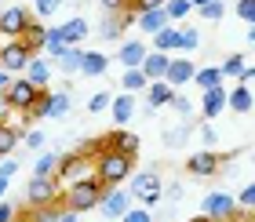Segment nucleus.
I'll use <instances>...</instances> for the list:
<instances>
[{
    "label": "nucleus",
    "instance_id": "obj_1",
    "mask_svg": "<svg viewBox=\"0 0 255 222\" xmlns=\"http://www.w3.org/2000/svg\"><path fill=\"white\" fill-rule=\"evenodd\" d=\"M59 186L62 190H69V186H80V182H95L99 179V157L91 153L88 146H80L77 153H66L59 160Z\"/></svg>",
    "mask_w": 255,
    "mask_h": 222
},
{
    "label": "nucleus",
    "instance_id": "obj_2",
    "mask_svg": "<svg viewBox=\"0 0 255 222\" xmlns=\"http://www.w3.org/2000/svg\"><path fill=\"white\" fill-rule=\"evenodd\" d=\"M131 171H135V157L121 153V149H106V153H99V182L106 186V190H117Z\"/></svg>",
    "mask_w": 255,
    "mask_h": 222
},
{
    "label": "nucleus",
    "instance_id": "obj_3",
    "mask_svg": "<svg viewBox=\"0 0 255 222\" xmlns=\"http://www.w3.org/2000/svg\"><path fill=\"white\" fill-rule=\"evenodd\" d=\"M102 197H106V186H102L99 179H95V182H80V186L62 190V208H66V212L84 215V212H91V208L102 204Z\"/></svg>",
    "mask_w": 255,
    "mask_h": 222
},
{
    "label": "nucleus",
    "instance_id": "obj_4",
    "mask_svg": "<svg viewBox=\"0 0 255 222\" xmlns=\"http://www.w3.org/2000/svg\"><path fill=\"white\" fill-rule=\"evenodd\" d=\"M62 201V186H59V179H44V175H33L29 179V186H26V204L29 208H55Z\"/></svg>",
    "mask_w": 255,
    "mask_h": 222
},
{
    "label": "nucleus",
    "instance_id": "obj_5",
    "mask_svg": "<svg viewBox=\"0 0 255 222\" xmlns=\"http://www.w3.org/2000/svg\"><path fill=\"white\" fill-rule=\"evenodd\" d=\"M160 186H164V182H160L157 171H138L135 179H131V197H135L142 208H153L160 197H164V190H160Z\"/></svg>",
    "mask_w": 255,
    "mask_h": 222
},
{
    "label": "nucleus",
    "instance_id": "obj_6",
    "mask_svg": "<svg viewBox=\"0 0 255 222\" xmlns=\"http://www.w3.org/2000/svg\"><path fill=\"white\" fill-rule=\"evenodd\" d=\"M29 26H33V11L26 4H11V7L0 11V33H7V37L22 40Z\"/></svg>",
    "mask_w": 255,
    "mask_h": 222
},
{
    "label": "nucleus",
    "instance_id": "obj_7",
    "mask_svg": "<svg viewBox=\"0 0 255 222\" xmlns=\"http://www.w3.org/2000/svg\"><path fill=\"white\" fill-rule=\"evenodd\" d=\"M201 212L212 219V222H230L237 215V201L230 193H208L204 201H201Z\"/></svg>",
    "mask_w": 255,
    "mask_h": 222
},
{
    "label": "nucleus",
    "instance_id": "obj_8",
    "mask_svg": "<svg viewBox=\"0 0 255 222\" xmlns=\"http://www.w3.org/2000/svg\"><path fill=\"white\" fill-rule=\"evenodd\" d=\"M223 164H226V153H212V149L186 157V171L197 175V179H212V175L223 171Z\"/></svg>",
    "mask_w": 255,
    "mask_h": 222
},
{
    "label": "nucleus",
    "instance_id": "obj_9",
    "mask_svg": "<svg viewBox=\"0 0 255 222\" xmlns=\"http://www.w3.org/2000/svg\"><path fill=\"white\" fill-rule=\"evenodd\" d=\"M37 95H40V88L33 84V80H26V77H15V80H11V88H7V102L15 110H33Z\"/></svg>",
    "mask_w": 255,
    "mask_h": 222
},
{
    "label": "nucleus",
    "instance_id": "obj_10",
    "mask_svg": "<svg viewBox=\"0 0 255 222\" xmlns=\"http://www.w3.org/2000/svg\"><path fill=\"white\" fill-rule=\"evenodd\" d=\"M131 201H135V197H131V190H121V186H117V190H106V197H102V215H106V219H124L128 212H131Z\"/></svg>",
    "mask_w": 255,
    "mask_h": 222
},
{
    "label": "nucleus",
    "instance_id": "obj_11",
    "mask_svg": "<svg viewBox=\"0 0 255 222\" xmlns=\"http://www.w3.org/2000/svg\"><path fill=\"white\" fill-rule=\"evenodd\" d=\"M29 62H33V55H29V48L22 40H15L4 55H0V69H7V73H15V69H29Z\"/></svg>",
    "mask_w": 255,
    "mask_h": 222
},
{
    "label": "nucleus",
    "instance_id": "obj_12",
    "mask_svg": "<svg viewBox=\"0 0 255 222\" xmlns=\"http://www.w3.org/2000/svg\"><path fill=\"white\" fill-rule=\"evenodd\" d=\"M146 55H149V48H146L142 40H124V44H121V51H117V58H121V66H124V69H142Z\"/></svg>",
    "mask_w": 255,
    "mask_h": 222
},
{
    "label": "nucleus",
    "instance_id": "obj_13",
    "mask_svg": "<svg viewBox=\"0 0 255 222\" xmlns=\"http://www.w3.org/2000/svg\"><path fill=\"white\" fill-rule=\"evenodd\" d=\"M226 99H230V91H226L223 84H219V88H208L204 95H201V113L208 116V120H215V116L226 110Z\"/></svg>",
    "mask_w": 255,
    "mask_h": 222
},
{
    "label": "nucleus",
    "instance_id": "obj_14",
    "mask_svg": "<svg viewBox=\"0 0 255 222\" xmlns=\"http://www.w3.org/2000/svg\"><path fill=\"white\" fill-rule=\"evenodd\" d=\"M171 99H175V88H171L168 80H149V88H146V106H149V113L160 110V106H171Z\"/></svg>",
    "mask_w": 255,
    "mask_h": 222
},
{
    "label": "nucleus",
    "instance_id": "obj_15",
    "mask_svg": "<svg viewBox=\"0 0 255 222\" xmlns=\"http://www.w3.org/2000/svg\"><path fill=\"white\" fill-rule=\"evenodd\" d=\"M193 77H197V66L190 62V58H171V69H168V77H164V80L179 91L182 84H190Z\"/></svg>",
    "mask_w": 255,
    "mask_h": 222
},
{
    "label": "nucleus",
    "instance_id": "obj_16",
    "mask_svg": "<svg viewBox=\"0 0 255 222\" xmlns=\"http://www.w3.org/2000/svg\"><path fill=\"white\" fill-rule=\"evenodd\" d=\"M168 69H171V55H164V51H149L146 62H142V73H146L149 80H164Z\"/></svg>",
    "mask_w": 255,
    "mask_h": 222
},
{
    "label": "nucleus",
    "instance_id": "obj_17",
    "mask_svg": "<svg viewBox=\"0 0 255 222\" xmlns=\"http://www.w3.org/2000/svg\"><path fill=\"white\" fill-rule=\"evenodd\" d=\"M106 142H110V149H121V153H128V157H138V146H142V142H138V135L135 131H124V127H121V131H110Z\"/></svg>",
    "mask_w": 255,
    "mask_h": 222
},
{
    "label": "nucleus",
    "instance_id": "obj_18",
    "mask_svg": "<svg viewBox=\"0 0 255 222\" xmlns=\"http://www.w3.org/2000/svg\"><path fill=\"white\" fill-rule=\"evenodd\" d=\"M110 113H113V120H117V127H124V124L135 116V95H128V91L113 95V106H110Z\"/></svg>",
    "mask_w": 255,
    "mask_h": 222
},
{
    "label": "nucleus",
    "instance_id": "obj_19",
    "mask_svg": "<svg viewBox=\"0 0 255 222\" xmlns=\"http://www.w3.org/2000/svg\"><path fill=\"white\" fill-rule=\"evenodd\" d=\"M179 48H182V29L179 26H168V29H160L157 37H153V51L171 55V51H179Z\"/></svg>",
    "mask_w": 255,
    "mask_h": 222
},
{
    "label": "nucleus",
    "instance_id": "obj_20",
    "mask_svg": "<svg viewBox=\"0 0 255 222\" xmlns=\"http://www.w3.org/2000/svg\"><path fill=\"white\" fill-rule=\"evenodd\" d=\"M26 80H33L40 91L48 88V80H51V62L44 55H33V62H29V69H26Z\"/></svg>",
    "mask_w": 255,
    "mask_h": 222
},
{
    "label": "nucleus",
    "instance_id": "obj_21",
    "mask_svg": "<svg viewBox=\"0 0 255 222\" xmlns=\"http://www.w3.org/2000/svg\"><path fill=\"white\" fill-rule=\"evenodd\" d=\"M138 26H142L149 37H157V33L168 29L171 22H168V15H164V7H153V11H142V15H138Z\"/></svg>",
    "mask_w": 255,
    "mask_h": 222
},
{
    "label": "nucleus",
    "instance_id": "obj_22",
    "mask_svg": "<svg viewBox=\"0 0 255 222\" xmlns=\"http://www.w3.org/2000/svg\"><path fill=\"white\" fill-rule=\"evenodd\" d=\"M255 106V99H252V91L245 84H237V88H230V99H226V110H234V113H252Z\"/></svg>",
    "mask_w": 255,
    "mask_h": 222
},
{
    "label": "nucleus",
    "instance_id": "obj_23",
    "mask_svg": "<svg viewBox=\"0 0 255 222\" xmlns=\"http://www.w3.org/2000/svg\"><path fill=\"white\" fill-rule=\"evenodd\" d=\"M106 69H110V55H102V51H88V55H84V66H80V73L102 77Z\"/></svg>",
    "mask_w": 255,
    "mask_h": 222
},
{
    "label": "nucleus",
    "instance_id": "obj_24",
    "mask_svg": "<svg viewBox=\"0 0 255 222\" xmlns=\"http://www.w3.org/2000/svg\"><path fill=\"white\" fill-rule=\"evenodd\" d=\"M59 153L55 149H44V153L37 157V164H33V175H44V179H51V175H59Z\"/></svg>",
    "mask_w": 255,
    "mask_h": 222
},
{
    "label": "nucleus",
    "instance_id": "obj_25",
    "mask_svg": "<svg viewBox=\"0 0 255 222\" xmlns=\"http://www.w3.org/2000/svg\"><path fill=\"white\" fill-rule=\"evenodd\" d=\"M193 84L201 88V91H208V88H219V84H223V66H204V69H197Z\"/></svg>",
    "mask_w": 255,
    "mask_h": 222
},
{
    "label": "nucleus",
    "instance_id": "obj_26",
    "mask_svg": "<svg viewBox=\"0 0 255 222\" xmlns=\"http://www.w3.org/2000/svg\"><path fill=\"white\" fill-rule=\"evenodd\" d=\"M44 51H48L51 58H62V55L69 51V40H66V33H62V26H55V29H48V44H44Z\"/></svg>",
    "mask_w": 255,
    "mask_h": 222
},
{
    "label": "nucleus",
    "instance_id": "obj_27",
    "mask_svg": "<svg viewBox=\"0 0 255 222\" xmlns=\"http://www.w3.org/2000/svg\"><path fill=\"white\" fill-rule=\"evenodd\" d=\"M22 44H26V48H29V55L44 51V44H48V29H44L40 22H33V26L26 29V37H22Z\"/></svg>",
    "mask_w": 255,
    "mask_h": 222
},
{
    "label": "nucleus",
    "instance_id": "obj_28",
    "mask_svg": "<svg viewBox=\"0 0 255 222\" xmlns=\"http://www.w3.org/2000/svg\"><path fill=\"white\" fill-rule=\"evenodd\" d=\"M62 33L69 40V48H80V40L88 37V22L84 18H69V22H62Z\"/></svg>",
    "mask_w": 255,
    "mask_h": 222
},
{
    "label": "nucleus",
    "instance_id": "obj_29",
    "mask_svg": "<svg viewBox=\"0 0 255 222\" xmlns=\"http://www.w3.org/2000/svg\"><path fill=\"white\" fill-rule=\"evenodd\" d=\"M121 88L128 91V95H135V91L149 88V77L142 73V69H124V77H121Z\"/></svg>",
    "mask_w": 255,
    "mask_h": 222
},
{
    "label": "nucleus",
    "instance_id": "obj_30",
    "mask_svg": "<svg viewBox=\"0 0 255 222\" xmlns=\"http://www.w3.org/2000/svg\"><path fill=\"white\" fill-rule=\"evenodd\" d=\"M223 77H234V80H248V62H245V55H230L226 62H223Z\"/></svg>",
    "mask_w": 255,
    "mask_h": 222
},
{
    "label": "nucleus",
    "instance_id": "obj_31",
    "mask_svg": "<svg viewBox=\"0 0 255 222\" xmlns=\"http://www.w3.org/2000/svg\"><path fill=\"white\" fill-rule=\"evenodd\" d=\"M69 110H73V99H69V91H51V113H48V116L62 120Z\"/></svg>",
    "mask_w": 255,
    "mask_h": 222
},
{
    "label": "nucleus",
    "instance_id": "obj_32",
    "mask_svg": "<svg viewBox=\"0 0 255 222\" xmlns=\"http://www.w3.org/2000/svg\"><path fill=\"white\" fill-rule=\"evenodd\" d=\"M84 55H88V51H80V48H69V51L59 58L62 73H80V66H84Z\"/></svg>",
    "mask_w": 255,
    "mask_h": 222
},
{
    "label": "nucleus",
    "instance_id": "obj_33",
    "mask_svg": "<svg viewBox=\"0 0 255 222\" xmlns=\"http://www.w3.org/2000/svg\"><path fill=\"white\" fill-rule=\"evenodd\" d=\"M18 142H22V131H15V127H7V124H0V157H7Z\"/></svg>",
    "mask_w": 255,
    "mask_h": 222
},
{
    "label": "nucleus",
    "instance_id": "obj_34",
    "mask_svg": "<svg viewBox=\"0 0 255 222\" xmlns=\"http://www.w3.org/2000/svg\"><path fill=\"white\" fill-rule=\"evenodd\" d=\"M190 11H193V4H190V0H168V4H164V15H168V22H182V18L190 15Z\"/></svg>",
    "mask_w": 255,
    "mask_h": 222
},
{
    "label": "nucleus",
    "instance_id": "obj_35",
    "mask_svg": "<svg viewBox=\"0 0 255 222\" xmlns=\"http://www.w3.org/2000/svg\"><path fill=\"white\" fill-rule=\"evenodd\" d=\"M48 113H51V91L44 88L40 95H37V102H33V110H29V116H33V120H40V116H48Z\"/></svg>",
    "mask_w": 255,
    "mask_h": 222
},
{
    "label": "nucleus",
    "instance_id": "obj_36",
    "mask_svg": "<svg viewBox=\"0 0 255 222\" xmlns=\"http://www.w3.org/2000/svg\"><path fill=\"white\" fill-rule=\"evenodd\" d=\"M113 106V95L110 91H95V95L88 99V113H102V110H110Z\"/></svg>",
    "mask_w": 255,
    "mask_h": 222
},
{
    "label": "nucleus",
    "instance_id": "obj_37",
    "mask_svg": "<svg viewBox=\"0 0 255 222\" xmlns=\"http://www.w3.org/2000/svg\"><path fill=\"white\" fill-rule=\"evenodd\" d=\"M59 7H62V0H33V15L37 18H51Z\"/></svg>",
    "mask_w": 255,
    "mask_h": 222
},
{
    "label": "nucleus",
    "instance_id": "obj_38",
    "mask_svg": "<svg viewBox=\"0 0 255 222\" xmlns=\"http://www.w3.org/2000/svg\"><path fill=\"white\" fill-rule=\"evenodd\" d=\"M186 142V124H171L164 131V146H182Z\"/></svg>",
    "mask_w": 255,
    "mask_h": 222
},
{
    "label": "nucleus",
    "instance_id": "obj_39",
    "mask_svg": "<svg viewBox=\"0 0 255 222\" xmlns=\"http://www.w3.org/2000/svg\"><path fill=\"white\" fill-rule=\"evenodd\" d=\"M121 33H124V26H121L117 15H110L106 22H102V37H106V40H121Z\"/></svg>",
    "mask_w": 255,
    "mask_h": 222
},
{
    "label": "nucleus",
    "instance_id": "obj_40",
    "mask_svg": "<svg viewBox=\"0 0 255 222\" xmlns=\"http://www.w3.org/2000/svg\"><path fill=\"white\" fill-rule=\"evenodd\" d=\"M223 15H226V4H223V0H212L208 7H201V18H204V22H219Z\"/></svg>",
    "mask_w": 255,
    "mask_h": 222
},
{
    "label": "nucleus",
    "instance_id": "obj_41",
    "mask_svg": "<svg viewBox=\"0 0 255 222\" xmlns=\"http://www.w3.org/2000/svg\"><path fill=\"white\" fill-rule=\"evenodd\" d=\"M201 48V33L193 26H182V51H197Z\"/></svg>",
    "mask_w": 255,
    "mask_h": 222
},
{
    "label": "nucleus",
    "instance_id": "obj_42",
    "mask_svg": "<svg viewBox=\"0 0 255 222\" xmlns=\"http://www.w3.org/2000/svg\"><path fill=\"white\" fill-rule=\"evenodd\" d=\"M237 18H245L248 26H255V0H237Z\"/></svg>",
    "mask_w": 255,
    "mask_h": 222
},
{
    "label": "nucleus",
    "instance_id": "obj_43",
    "mask_svg": "<svg viewBox=\"0 0 255 222\" xmlns=\"http://www.w3.org/2000/svg\"><path fill=\"white\" fill-rule=\"evenodd\" d=\"M121 222H153V215H149V208H131Z\"/></svg>",
    "mask_w": 255,
    "mask_h": 222
},
{
    "label": "nucleus",
    "instance_id": "obj_44",
    "mask_svg": "<svg viewBox=\"0 0 255 222\" xmlns=\"http://www.w3.org/2000/svg\"><path fill=\"white\" fill-rule=\"evenodd\" d=\"M237 204H241V208H255V182H248L245 190H241V197H237Z\"/></svg>",
    "mask_w": 255,
    "mask_h": 222
},
{
    "label": "nucleus",
    "instance_id": "obj_45",
    "mask_svg": "<svg viewBox=\"0 0 255 222\" xmlns=\"http://www.w3.org/2000/svg\"><path fill=\"white\" fill-rule=\"evenodd\" d=\"M171 110H175L179 116H190V113H193V106H190V102L179 95V91H175V99H171Z\"/></svg>",
    "mask_w": 255,
    "mask_h": 222
},
{
    "label": "nucleus",
    "instance_id": "obj_46",
    "mask_svg": "<svg viewBox=\"0 0 255 222\" xmlns=\"http://www.w3.org/2000/svg\"><path fill=\"white\" fill-rule=\"evenodd\" d=\"M18 219V208H11L7 201H0V222H15Z\"/></svg>",
    "mask_w": 255,
    "mask_h": 222
},
{
    "label": "nucleus",
    "instance_id": "obj_47",
    "mask_svg": "<svg viewBox=\"0 0 255 222\" xmlns=\"http://www.w3.org/2000/svg\"><path fill=\"white\" fill-rule=\"evenodd\" d=\"M22 142H26L29 149H40L44 146V135L40 131H26V135H22Z\"/></svg>",
    "mask_w": 255,
    "mask_h": 222
},
{
    "label": "nucleus",
    "instance_id": "obj_48",
    "mask_svg": "<svg viewBox=\"0 0 255 222\" xmlns=\"http://www.w3.org/2000/svg\"><path fill=\"white\" fill-rule=\"evenodd\" d=\"M18 171V160H0V179H11Z\"/></svg>",
    "mask_w": 255,
    "mask_h": 222
},
{
    "label": "nucleus",
    "instance_id": "obj_49",
    "mask_svg": "<svg viewBox=\"0 0 255 222\" xmlns=\"http://www.w3.org/2000/svg\"><path fill=\"white\" fill-rule=\"evenodd\" d=\"M102 7L110 11V15H121V7H128V0H99Z\"/></svg>",
    "mask_w": 255,
    "mask_h": 222
},
{
    "label": "nucleus",
    "instance_id": "obj_50",
    "mask_svg": "<svg viewBox=\"0 0 255 222\" xmlns=\"http://www.w3.org/2000/svg\"><path fill=\"white\" fill-rule=\"evenodd\" d=\"M164 197H168V201H179V197H182V186H179V182H171L168 190H164Z\"/></svg>",
    "mask_w": 255,
    "mask_h": 222
},
{
    "label": "nucleus",
    "instance_id": "obj_51",
    "mask_svg": "<svg viewBox=\"0 0 255 222\" xmlns=\"http://www.w3.org/2000/svg\"><path fill=\"white\" fill-rule=\"evenodd\" d=\"M201 138H204V146H212V142H215V127L204 124V127H201Z\"/></svg>",
    "mask_w": 255,
    "mask_h": 222
},
{
    "label": "nucleus",
    "instance_id": "obj_52",
    "mask_svg": "<svg viewBox=\"0 0 255 222\" xmlns=\"http://www.w3.org/2000/svg\"><path fill=\"white\" fill-rule=\"evenodd\" d=\"M11 80H15V77H11L7 69H0V91H7V88H11Z\"/></svg>",
    "mask_w": 255,
    "mask_h": 222
},
{
    "label": "nucleus",
    "instance_id": "obj_53",
    "mask_svg": "<svg viewBox=\"0 0 255 222\" xmlns=\"http://www.w3.org/2000/svg\"><path fill=\"white\" fill-rule=\"evenodd\" d=\"M59 222H80V215H77V212H66V208H62V215H59Z\"/></svg>",
    "mask_w": 255,
    "mask_h": 222
},
{
    "label": "nucleus",
    "instance_id": "obj_54",
    "mask_svg": "<svg viewBox=\"0 0 255 222\" xmlns=\"http://www.w3.org/2000/svg\"><path fill=\"white\" fill-rule=\"evenodd\" d=\"M190 4H193L197 11H201V7H208V4H212V0H190Z\"/></svg>",
    "mask_w": 255,
    "mask_h": 222
},
{
    "label": "nucleus",
    "instance_id": "obj_55",
    "mask_svg": "<svg viewBox=\"0 0 255 222\" xmlns=\"http://www.w3.org/2000/svg\"><path fill=\"white\" fill-rule=\"evenodd\" d=\"M7 182L11 179H0V201H4V193H7Z\"/></svg>",
    "mask_w": 255,
    "mask_h": 222
},
{
    "label": "nucleus",
    "instance_id": "obj_56",
    "mask_svg": "<svg viewBox=\"0 0 255 222\" xmlns=\"http://www.w3.org/2000/svg\"><path fill=\"white\" fill-rule=\"evenodd\" d=\"M248 44H252V48H255V26L248 29Z\"/></svg>",
    "mask_w": 255,
    "mask_h": 222
},
{
    "label": "nucleus",
    "instance_id": "obj_57",
    "mask_svg": "<svg viewBox=\"0 0 255 222\" xmlns=\"http://www.w3.org/2000/svg\"><path fill=\"white\" fill-rule=\"evenodd\" d=\"M193 222H212V219H208V215H197V219H193Z\"/></svg>",
    "mask_w": 255,
    "mask_h": 222
},
{
    "label": "nucleus",
    "instance_id": "obj_58",
    "mask_svg": "<svg viewBox=\"0 0 255 222\" xmlns=\"http://www.w3.org/2000/svg\"><path fill=\"white\" fill-rule=\"evenodd\" d=\"M248 77H252V80H255V66H252V69H248Z\"/></svg>",
    "mask_w": 255,
    "mask_h": 222
},
{
    "label": "nucleus",
    "instance_id": "obj_59",
    "mask_svg": "<svg viewBox=\"0 0 255 222\" xmlns=\"http://www.w3.org/2000/svg\"><path fill=\"white\" fill-rule=\"evenodd\" d=\"M18 4H22V0H18Z\"/></svg>",
    "mask_w": 255,
    "mask_h": 222
}]
</instances>
